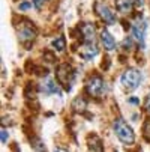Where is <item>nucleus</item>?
I'll list each match as a JSON object with an SVG mask.
<instances>
[{
  "mask_svg": "<svg viewBox=\"0 0 150 152\" xmlns=\"http://www.w3.org/2000/svg\"><path fill=\"white\" fill-rule=\"evenodd\" d=\"M114 126V133L117 136V139L123 143V145H128V146H131L135 143V133H134V129L128 125L122 118H117L113 124Z\"/></svg>",
  "mask_w": 150,
  "mask_h": 152,
  "instance_id": "1",
  "label": "nucleus"
},
{
  "mask_svg": "<svg viewBox=\"0 0 150 152\" xmlns=\"http://www.w3.org/2000/svg\"><path fill=\"white\" fill-rule=\"evenodd\" d=\"M141 83V72L135 68H129V69H126L122 77H120V84H122V88L128 92H131V91H135L138 86Z\"/></svg>",
  "mask_w": 150,
  "mask_h": 152,
  "instance_id": "2",
  "label": "nucleus"
},
{
  "mask_svg": "<svg viewBox=\"0 0 150 152\" xmlns=\"http://www.w3.org/2000/svg\"><path fill=\"white\" fill-rule=\"evenodd\" d=\"M57 80H59V83L62 84V86H65L66 88V91H71L72 89V84H74V81H75V75H77V72H75V69L71 66L69 63H62L60 66L57 68Z\"/></svg>",
  "mask_w": 150,
  "mask_h": 152,
  "instance_id": "3",
  "label": "nucleus"
},
{
  "mask_svg": "<svg viewBox=\"0 0 150 152\" xmlns=\"http://www.w3.org/2000/svg\"><path fill=\"white\" fill-rule=\"evenodd\" d=\"M147 27H149V23L144 17H138L135 20V23L132 24L131 27V32H132V36L134 39L137 41V44L140 45V48H144L146 47V35H147Z\"/></svg>",
  "mask_w": 150,
  "mask_h": 152,
  "instance_id": "4",
  "label": "nucleus"
},
{
  "mask_svg": "<svg viewBox=\"0 0 150 152\" xmlns=\"http://www.w3.org/2000/svg\"><path fill=\"white\" fill-rule=\"evenodd\" d=\"M86 92L93 98H101L105 94V81L101 75H92L86 83Z\"/></svg>",
  "mask_w": 150,
  "mask_h": 152,
  "instance_id": "5",
  "label": "nucleus"
},
{
  "mask_svg": "<svg viewBox=\"0 0 150 152\" xmlns=\"http://www.w3.org/2000/svg\"><path fill=\"white\" fill-rule=\"evenodd\" d=\"M17 33L23 44L24 42H30L36 38V29L33 27L32 23H20L17 27Z\"/></svg>",
  "mask_w": 150,
  "mask_h": 152,
  "instance_id": "6",
  "label": "nucleus"
},
{
  "mask_svg": "<svg viewBox=\"0 0 150 152\" xmlns=\"http://www.w3.org/2000/svg\"><path fill=\"white\" fill-rule=\"evenodd\" d=\"M98 14L102 18V21H105L107 24H114L116 23V14L113 12V9L107 5V3H98Z\"/></svg>",
  "mask_w": 150,
  "mask_h": 152,
  "instance_id": "7",
  "label": "nucleus"
},
{
  "mask_svg": "<svg viewBox=\"0 0 150 152\" xmlns=\"http://www.w3.org/2000/svg\"><path fill=\"white\" fill-rule=\"evenodd\" d=\"M99 53L96 42H83V45L80 47V56L84 60H92L96 54Z\"/></svg>",
  "mask_w": 150,
  "mask_h": 152,
  "instance_id": "8",
  "label": "nucleus"
},
{
  "mask_svg": "<svg viewBox=\"0 0 150 152\" xmlns=\"http://www.w3.org/2000/svg\"><path fill=\"white\" fill-rule=\"evenodd\" d=\"M41 89L44 91L45 94H48V95H57V96L62 95V91L59 88L57 81H54V78H51V77H47L44 81L41 83Z\"/></svg>",
  "mask_w": 150,
  "mask_h": 152,
  "instance_id": "9",
  "label": "nucleus"
},
{
  "mask_svg": "<svg viewBox=\"0 0 150 152\" xmlns=\"http://www.w3.org/2000/svg\"><path fill=\"white\" fill-rule=\"evenodd\" d=\"M80 33H81L83 42H95L96 29H95V26L92 23H83L80 26Z\"/></svg>",
  "mask_w": 150,
  "mask_h": 152,
  "instance_id": "10",
  "label": "nucleus"
},
{
  "mask_svg": "<svg viewBox=\"0 0 150 152\" xmlns=\"http://www.w3.org/2000/svg\"><path fill=\"white\" fill-rule=\"evenodd\" d=\"M101 41H102V45L107 51H111V50L116 48V39L107 29L101 30Z\"/></svg>",
  "mask_w": 150,
  "mask_h": 152,
  "instance_id": "11",
  "label": "nucleus"
},
{
  "mask_svg": "<svg viewBox=\"0 0 150 152\" xmlns=\"http://www.w3.org/2000/svg\"><path fill=\"white\" fill-rule=\"evenodd\" d=\"M134 0H116V8L120 14H129L132 11Z\"/></svg>",
  "mask_w": 150,
  "mask_h": 152,
  "instance_id": "12",
  "label": "nucleus"
},
{
  "mask_svg": "<svg viewBox=\"0 0 150 152\" xmlns=\"http://www.w3.org/2000/svg\"><path fill=\"white\" fill-rule=\"evenodd\" d=\"M89 151L90 152H104L102 140L98 136H90L89 137Z\"/></svg>",
  "mask_w": 150,
  "mask_h": 152,
  "instance_id": "13",
  "label": "nucleus"
},
{
  "mask_svg": "<svg viewBox=\"0 0 150 152\" xmlns=\"http://www.w3.org/2000/svg\"><path fill=\"white\" fill-rule=\"evenodd\" d=\"M51 45H53V48L56 50V51H63L66 48V41H65V38L63 36H57V38H54L53 39V42H51Z\"/></svg>",
  "mask_w": 150,
  "mask_h": 152,
  "instance_id": "14",
  "label": "nucleus"
},
{
  "mask_svg": "<svg viewBox=\"0 0 150 152\" xmlns=\"http://www.w3.org/2000/svg\"><path fill=\"white\" fill-rule=\"evenodd\" d=\"M33 149L36 152H45V146H44V142H41L39 139L35 140V145H33Z\"/></svg>",
  "mask_w": 150,
  "mask_h": 152,
  "instance_id": "15",
  "label": "nucleus"
},
{
  "mask_svg": "<svg viewBox=\"0 0 150 152\" xmlns=\"http://www.w3.org/2000/svg\"><path fill=\"white\" fill-rule=\"evenodd\" d=\"M30 8H32V3H30V2H23V3L18 5V9H20V11H27V9H30Z\"/></svg>",
  "mask_w": 150,
  "mask_h": 152,
  "instance_id": "16",
  "label": "nucleus"
},
{
  "mask_svg": "<svg viewBox=\"0 0 150 152\" xmlns=\"http://www.w3.org/2000/svg\"><path fill=\"white\" fill-rule=\"evenodd\" d=\"M47 2H48V0H33V3H35L36 9H42V6H44Z\"/></svg>",
  "mask_w": 150,
  "mask_h": 152,
  "instance_id": "17",
  "label": "nucleus"
},
{
  "mask_svg": "<svg viewBox=\"0 0 150 152\" xmlns=\"http://www.w3.org/2000/svg\"><path fill=\"white\" fill-rule=\"evenodd\" d=\"M8 139H9V134H8V131L5 128H2V143L5 145L6 142H8Z\"/></svg>",
  "mask_w": 150,
  "mask_h": 152,
  "instance_id": "18",
  "label": "nucleus"
},
{
  "mask_svg": "<svg viewBox=\"0 0 150 152\" xmlns=\"http://www.w3.org/2000/svg\"><path fill=\"white\" fill-rule=\"evenodd\" d=\"M144 107H146V113L150 115V94H149L147 98H146V105H144Z\"/></svg>",
  "mask_w": 150,
  "mask_h": 152,
  "instance_id": "19",
  "label": "nucleus"
},
{
  "mask_svg": "<svg viewBox=\"0 0 150 152\" xmlns=\"http://www.w3.org/2000/svg\"><path fill=\"white\" fill-rule=\"evenodd\" d=\"M53 152H69L66 148H62V146H56L54 149H53Z\"/></svg>",
  "mask_w": 150,
  "mask_h": 152,
  "instance_id": "20",
  "label": "nucleus"
},
{
  "mask_svg": "<svg viewBox=\"0 0 150 152\" xmlns=\"http://www.w3.org/2000/svg\"><path fill=\"white\" fill-rule=\"evenodd\" d=\"M129 102H132V104H138V99H137V98H129Z\"/></svg>",
  "mask_w": 150,
  "mask_h": 152,
  "instance_id": "21",
  "label": "nucleus"
}]
</instances>
